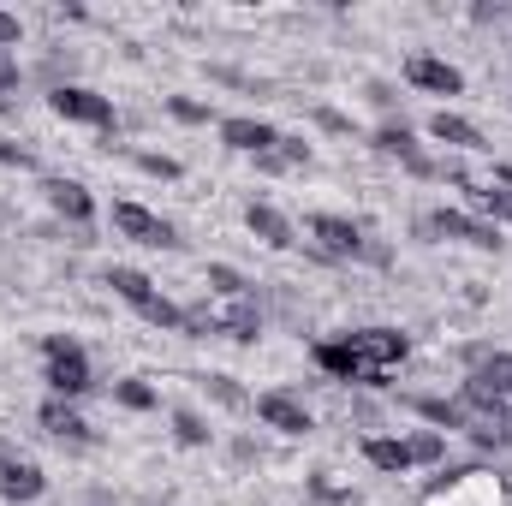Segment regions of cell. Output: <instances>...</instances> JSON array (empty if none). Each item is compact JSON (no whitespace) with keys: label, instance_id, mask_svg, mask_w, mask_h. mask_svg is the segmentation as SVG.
<instances>
[{"label":"cell","instance_id":"1","mask_svg":"<svg viewBox=\"0 0 512 506\" xmlns=\"http://www.w3.org/2000/svg\"><path fill=\"white\" fill-rule=\"evenodd\" d=\"M42 358H48V387H54V399H84V393L96 387L90 358H84V346H78V340L48 334V340H42Z\"/></svg>","mask_w":512,"mask_h":506},{"label":"cell","instance_id":"2","mask_svg":"<svg viewBox=\"0 0 512 506\" xmlns=\"http://www.w3.org/2000/svg\"><path fill=\"white\" fill-rule=\"evenodd\" d=\"M423 239H459V245H477V251H501V227L495 221H477L465 209H435L429 221H417Z\"/></svg>","mask_w":512,"mask_h":506},{"label":"cell","instance_id":"3","mask_svg":"<svg viewBox=\"0 0 512 506\" xmlns=\"http://www.w3.org/2000/svg\"><path fill=\"white\" fill-rule=\"evenodd\" d=\"M48 108H54L60 120L114 131V102H108V96H96V90H84V84H54V90H48Z\"/></svg>","mask_w":512,"mask_h":506},{"label":"cell","instance_id":"4","mask_svg":"<svg viewBox=\"0 0 512 506\" xmlns=\"http://www.w3.org/2000/svg\"><path fill=\"white\" fill-rule=\"evenodd\" d=\"M114 227H120L126 239H137V245H155V251H173V245H179V233H173L161 215H149L143 203H114Z\"/></svg>","mask_w":512,"mask_h":506},{"label":"cell","instance_id":"5","mask_svg":"<svg viewBox=\"0 0 512 506\" xmlns=\"http://www.w3.org/2000/svg\"><path fill=\"white\" fill-rule=\"evenodd\" d=\"M42 489H48L42 465L24 459V453H12V447H0V501H36Z\"/></svg>","mask_w":512,"mask_h":506},{"label":"cell","instance_id":"6","mask_svg":"<svg viewBox=\"0 0 512 506\" xmlns=\"http://www.w3.org/2000/svg\"><path fill=\"white\" fill-rule=\"evenodd\" d=\"M346 346H352L364 364H376V370L405 364V352H411V340H405L399 328H358V334H346Z\"/></svg>","mask_w":512,"mask_h":506},{"label":"cell","instance_id":"7","mask_svg":"<svg viewBox=\"0 0 512 506\" xmlns=\"http://www.w3.org/2000/svg\"><path fill=\"white\" fill-rule=\"evenodd\" d=\"M316 364H322L328 376H340V381H358V387H382V376H387V370H376V364H364L346 340H322V346H316Z\"/></svg>","mask_w":512,"mask_h":506},{"label":"cell","instance_id":"8","mask_svg":"<svg viewBox=\"0 0 512 506\" xmlns=\"http://www.w3.org/2000/svg\"><path fill=\"white\" fill-rule=\"evenodd\" d=\"M405 78L417 90H429V96H465V72L447 66V60H435V54H411L405 60Z\"/></svg>","mask_w":512,"mask_h":506},{"label":"cell","instance_id":"9","mask_svg":"<svg viewBox=\"0 0 512 506\" xmlns=\"http://www.w3.org/2000/svg\"><path fill=\"white\" fill-rule=\"evenodd\" d=\"M310 239H322V251L328 256H364L370 251L364 227L346 221V215H310Z\"/></svg>","mask_w":512,"mask_h":506},{"label":"cell","instance_id":"10","mask_svg":"<svg viewBox=\"0 0 512 506\" xmlns=\"http://www.w3.org/2000/svg\"><path fill=\"white\" fill-rule=\"evenodd\" d=\"M256 417H262L268 429H280V435H310V429H316L310 411H304L292 393H262V399H256Z\"/></svg>","mask_w":512,"mask_h":506},{"label":"cell","instance_id":"11","mask_svg":"<svg viewBox=\"0 0 512 506\" xmlns=\"http://www.w3.org/2000/svg\"><path fill=\"white\" fill-rule=\"evenodd\" d=\"M221 143H227V149H239V155H262V149H274V143H280V131L268 126V120L239 114V120H221Z\"/></svg>","mask_w":512,"mask_h":506},{"label":"cell","instance_id":"12","mask_svg":"<svg viewBox=\"0 0 512 506\" xmlns=\"http://www.w3.org/2000/svg\"><path fill=\"white\" fill-rule=\"evenodd\" d=\"M245 227H251V233L262 239V245H268V251H292V245H298L292 221H286L274 203H251V209H245Z\"/></svg>","mask_w":512,"mask_h":506},{"label":"cell","instance_id":"13","mask_svg":"<svg viewBox=\"0 0 512 506\" xmlns=\"http://www.w3.org/2000/svg\"><path fill=\"white\" fill-rule=\"evenodd\" d=\"M42 191H48V209L66 215V221H90V215H96V197H90V185H78V179H48Z\"/></svg>","mask_w":512,"mask_h":506},{"label":"cell","instance_id":"14","mask_svg":"<svg viewBox=\"0 0 512 506\" xmlns=\"http://www.w3.org/2000/svg\"><path fill=\"white\" fill-rule=\"evenodd\" d=\"M42 429H48L54 441H66V447H90V423L72 411V399H48V405H42Z\"/></svg>","mask_w":512,"mask_h":506},{"label":"cell","instance_id":"15","mask_svg":"<svg viewBox=\"0 0 512 506\" xmlns=\"http://www.w3.org/2000/svg\"><path fill=\"white\" fill-rule=\"evenodd\" d=\"M405 405H411L417 417H429L435 429H471V411H465L459 399H435V393H405Z\"/></svg>","mask_w":512,"mask_h":506},{"label":"cell","instance_id":"16","mask_svg":"<svg viewBox=\"0 0 512 506\" xmlns=\"http://www.w3.org/2000/svg\"><path fill=\"white\" fill-rule=\"evenodd\" d=\"M215 334H233V340H245V346L262 334V316H256L251 292H245V298H227V310H215Z\"/></svg>","mask_w":512,"mask_h":506},{"label":"cell","instance_id":"17","mask_svg":"<svg viewBox=\"0 0 512 506\" xmlns=\"http://www.w3.org/2000/svg\"><path fill=\"white\" fill-rule=\"evenodd\" d=\"M429 137H435V143H453V149H483V131L471 126L465 114H447V108L429 120Z\"/></svg>","mask_w":512,"mask_h":506},{"label":"cell","instance_id":"18","mask_svg":"<svg viewBox=\"0 0 512 506\" xmlns=\"http://www.w3.org/2000/svg\"><path fill=\"white\" fill-rule=\"evenodd\" d=\"M108 286H114V292L126 298L131 310H143L149 298H161V292H155V280H149L143 268H108Z\"/></svg>","mask_w":512,"mask_h":506},{"label":"cell","instance_id":"19","mask_svg":"<svg viewBox=\"0 0 512 506\" xmlns=\"http://www.w3.org/2000/svg\"><path fill=\"white\" fill-rule=\"evenodd\" d=\"M465 197H471V209L489 215L495 227H501V221L512 227V185H489V191H483V185H465Z\"/></svg>","mask_w":512,"mask_h":506},{"label":"cell","instance_id":"20","mask_svg":"<svg viewBox=\"0 0 512 506\" xmlns=\"http://www.w3.org/2000/svg\"><path fill=\"white\" fill-rule=\"evenodd\" d=\"M364 459H370L376 471H411V453H405V441H393V435H370V441H364Z\"/></svg>","mask_w":512,"mask_h":506},{"label":"cell","instance_id":"21","mask_svg":"<svg viewBox=\"0 0 512 506\" xmlns=\"http://www.w3.org/2000/svg\"><path fill=\"white\" fill-rule=\"evenodd\" d=\"M203 286H209L215 298H245V274H239L233 262H209V274H203Z\"/></svg>","mask_w":512,"mask_h":506},{"label":"cell","instance_id":"22","mask_svg":"<svg viewBox=\"0 0 512 506\" xmlns=\"http://www.w3.org/2000/svg\"><path fill=\"white\" fill-rule=\"evenodd\" d=\"M405 453H411V465H441L447 459V441L435 429H417V435H405Z\"/></svg>","mask_w":512,"mask_h":506},{"label":"cell","instance_id":"23","mask_svg":"<svg viewBox=\"0 0 512 506\" xmlns=\"http://www.w3.org/2000/svg\"><path fill=\"white\" fill-rule=\"evenodd\" d=\"M173 435H179V447H209V423L197 417V411H173Z\"/></svg>","mask_w":512,"mask_h":506},{"label":"cell","instance_id":"24","mask_svg":"<svg viewBox=\"0 0 512 506\" xmlns=\"http://www.w3.org/2000/svg\"><path fill=\"white\" fill-rule=\"evenodd\" d=\"M203 387H209V399H215V405H227V411H245V405H251V399H245V387H239L233 376H209Z\"/></svg>","mask_w":512,"mask_h":506},{"label":"cell","instance_id":"25","mask_svg":"<svg viewBox=\"0 0 512 506\" xmlns=\"http://www.w3.org/2000/svg\"><path fill=\"white\" fill-rule=\"evenodd\" d=\"M137 316H143V322H155V328H179V334H185V310H179V304H167V298H149Z\"/></svg>","mask_w":512,"mask_h":506},{"label":"cell","instance_id":"26","mask_svg":"<svg viewBox=\"0 0 512 506\" xmlns=\"http://www.w3.org/2000/svg\"><path fill=\"white\" fill-rule=\"evenodd\" d=\"M114 399H120L126 411H149V405H155V387H149V381H120Z\"/></svg>","mask_w":512,"mask_h":506},{"label":"cell","instance_id":"27","mask_svg":"<svg viewBox=\"0 0 512 506\" xmlns=\"http://www.w3.org/2000/svg\"><path fill=\"white\" fill-rule=\"evenodd\" d=\"M137 167H143V173H155V179H179V173H185L173 155H155V149H137Z\"/></svg>","mask_w":512,"mask_h":506},{"label":"cell","instance_id":"28","mask_svg":"<svg viewBox=\"0 0 512 506\" xmlns=\"http://www.w3.org/2000/svg\"><path fill=\"white\" fill-rule=\"evenodd\" d=\"M167 114H173V120H185V126H203V120H209V108H203V102H191V96H167Z\"/></svg>","mask_w":512,"mask_h":506},{"label":"cell","instance_id":"29","mask_svg":"<svg viewBox=\"0 0 512 506\" xmlns=\"http://www.w3.org/2000/svg\"><path fill=\"white\" fill-rule=\"evenodd\" d=\"M316 126H322V131H334V137H352V120H346L340 108H316Z\"/></svg>","mask_w":512,"mask_h":506},{"label":"cell","instance_id":"30","mask_svg":"<svg viewBox=\"0 0 512 506\" xmlns=\"http://www.w3.org/2000/svg\"><path fill=\"white\" fill-rule=\"evenodd\" d=\"M0 161H6V167H36V155H30L24 143H12V137H0Z\"/></svg>","mask_w":512,"mask_h":506},{"label":"cell","instance_id":"31","mask_svg":"<svg viewBox=\"0 0 512 506\" xmlns=\"http://www.w3.org/2000/svg\"><path fill=\"white\" fill-rule=\"evenodd\" d=\"M0 90L18 96V54H12V48H0Z\"/></svg>","mask_w":512,"mask_h":506},{"label":"cell","instance_id":"32","mask_svg":"<svg viewBox=\"0 0 512 506\" xmlns=\"http://www.w3.org/2000/svg\"><path fill=\"white\" fill-rule=\"evenodd\" d=\"M256 167H262V173H292V161H286V149H280V143H274V149H262V155H256Z\"/></svg>","mask_w":512,"mask_h":506},{"label":"cell","instance_id":"33","mask_svg":"<svg viewBox=\"0 0 512 506\" xmlns=\"http://www.w3.org/2000/svg\"><path fill=\"white\" fill-rule=\"evenodd\" d=\"M280 149H286V161H292V167H310V143H298V137H280Z\"/></svg>","mask_w":512,"mask_h":506},{"label":"cell","instance_id":"34","mask_svg":"<svg viewBox=\"0 0 512 506\" xmlns=\"http://www.w3.org/2000/svg\"><path fill=\"white\" fill-rule=\"evenodd\" d=\"M18 36H24V24L12 12H0V48H18Z\"/></svg>","mask_w":512,"mask_h":506},{"label":"cell","instance_id":"35","mask_svg":"<svg viewBox=\"0 0 512 506\" xmlns=\"http://www.w3.org/2000/svg\"><path fill=\"white\" fill-rule=\"evenodd\" d=\"M489 423H495V435H501V447L512 453V411H501V417H489Z\"/></svg>","mask_w":512,"mask_h":506},{"label":"cell","instance_id":"36","mask_svg":"<svg viewBox=\"0 0 512 506\" xmlns=\"http://www.w3.org/2000/svg\"><path fill=\"white\" fill-rule=\"evenodd\" d=\"M0 114H12V96H6V90H0Z\"/></svg>","mask_w":512,"mask_h":506}]
</instances>
